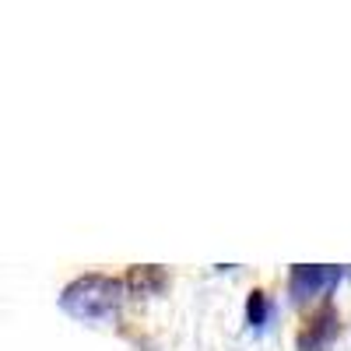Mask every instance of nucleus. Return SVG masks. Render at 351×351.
<instances>
[{
    "instance_id": "nucleus-1",
    "label": "nucleus",
    "mask_w": 351,
    "mask_h": 351,
    "mask_svg": "<svg viewBox=\"0 0 351 351\" xmlns=\"http://www.w3.org/2000/svg\"><path fill=\"white\" fill-rule=\"evenodd\" d=\"M120 291H123L120 281L102 278V274H88L64 291V309L77 319H102L120 306Z\"/></svg>"
},
{
    "instance_id": "nucleus-2",
    "label": "nucleus",
    "mask_w": 351,
    "mask_h": 351,
    "mask_svg": "<svg viewBox=\"0 0 351 351\" xmlns=\"http://www.w3.org/2000/svg\"><path fill=\"white\" fill-rule=\"evenodd\" d=\"M337 281V267H295L291 271V295L313 299Z\"/></svg>"
},
{
    "instance_id": "nucleus-3",
    "label": "nucleus",
    "mask_w": 351,
    "mask_h": 351,
    "mask_svg": "<svg viewBox=\"0 0 351 351\" xmlns=\"http://www.w3.org/2000/svg\"><path fill=\"white\" fill-rule=\"evenodd\" d=\"M246 313H250V324H263V316H267V302H263V291H253L250 295V306H246Z\"/></svg>"
}]
</instances>
